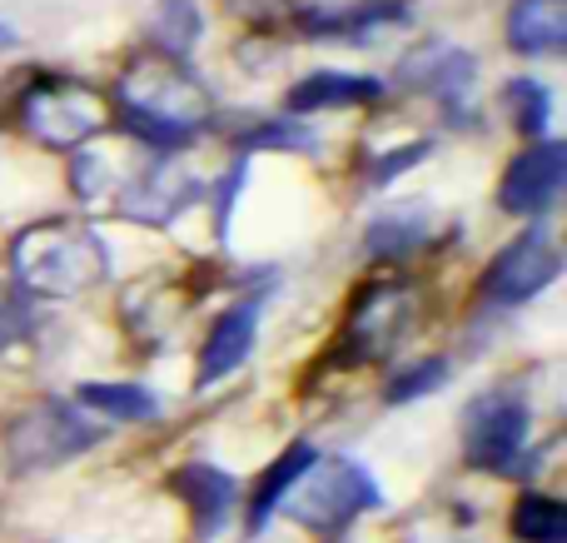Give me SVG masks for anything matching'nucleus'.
Listing matches in <instances>:
<instances>
[{
    "label": "nucleus",
    "mask_w": 567,
    "mask_h": 543,
    "mask_svg": "<svg viewBox=\"0 0 567 543\" xmlns=\"http://www.w3.org/2000/svg\"><path fill=\"white\" fill-rule=\"evenodd\" d=\"M199 30H205V16H199L195 0H159L155 16H150L155 50L169 60H189V50L199 45Z\"/></svg>",
    "instance_id": "nucleus-19"
},
{
    "label": "nucleus",
    "mask_w": 567,
    "mask_h": 543,
    "mask_svg": "<svg viewBox=\"0 0 567 543\" xmlns=\"http://www.w3.org/2000/svg\"><path fill=\"white\" fill-rule=\"evenodd\" d=\"M100 439H105V429L90 424L75 404L40 399V404H30L25 414H16L6 424V464L16 474H45V469L95 449Z\"/></svg>",
    "instance_id": "nucleus-3"
},
{
    "label": "nucleus",
    "mask_w": 567,
    "mask_h": 543,
    "mask_svg": "<svg viewBox=\"0 0 567 543\" xmlns=\"http://www.w3.org/2000/svg\"><path fill=\"white\" fill-rule=\"evenodd\" d=\"M10 45H16V30H10V25H0V50H10Z\"/></svg>",
    "instance_id": "nucleus-26"
},
{
    "label": "nucleus",
    "mask_w": 567,
    "mask_h": 543,
    "mask_svg": "<svg viewBox=\"0 0 567 543\" xmlns=\"http://www.w3.org/2000/svg\"><path fill=\"white\" fill-rule=\"evenodd\" d=\"M503 105H508V115H513V125L523 130L528 140H538L543 130H548V115H553V95H548V85L543 80H533V75H518V80H508V90H503Z\"/></svg>",
    "instance_id": "nucleus-23"
},
{
    "label": "nucleus",
    "mask_w": 567,
    "mask_h": 543,
    "mask_svg": "<svg viewBox=\"0 0 567 543\" xmlns=\"http://www.w3.org/2000/svg\"><path fill=\"white\" fill-rule=\"evenodd\" d=\"M558 275H563V249L553 245L548 229L533 225V229H523L513 245H503L498 255H493L488 275H483V295H488L493 305L513 309V305L538 299Z\"/></svg>",
    "instance_id": "nucleus-7"
},
{
    "label": "nucleus",
    "mask_w": 567,
    "mask_h": 543,
    "mask_svg": "<svg viewBox=\"0 0 567 543\" xmlns=\"http://www.w3.org/2000/svg\"><path fill=\"white\" fill-rule=\"evenodd\" d=\"M429 150H433L429 140H413V145H403V150H389V160H379V165H373V185H389L399 170H413L419 160H429Z\"/></svg>",
    "instance_id": "nucleus-25"
},
{
    "label": "nucleus",
    "mask_w": 567,
    "mask_h": 543,
    "mask_svg": "<svg viewBox=\"0 0 567 543\" xmlns=\"http://www.w3.org/2000/svg\"><path fill=\"white\" fill-rule=\"evenodd\" d=\"M313 459H319V454H313V444H289L275 464L265 469L255 499H249V534H265V524L279 514V504L289 499V489L299 484V474L313 464Z\"/></svg>",
    "instance_id": "nucleus-17"
},
{
    "label": "nucleus",
    "mask_w": 567,
    "mask_h": 543,
    "mask_svg": "<svg viewBox=\"0 0 567 543\" xmlns=\"http://www.w3.org/2000/svg\"><path fill=\"white\" fill-rule=\"evenodd\" d=\"M10 275L30 295L70 299V295H85L90 285H100L110 275V249L95 229L55 219V225L25 229L10 245Z\"/></svg>",
    "instance_id": "nucleus-1"
},
{
    "label": "nucleus",
    "mask_w": 567,
    "mask_h": 543,
    "mask_svg": "<svg viewBox=\"0 0 567 543\" xmlns=\"http://www.w3.org/2000/svg\"><path fill=\"white\" fill-rule=\"evenodd\" d=\"M528 429H533V409L523 395H513V389L478 395L463 409V459L473 469H488V474H518Z\"/></svg>",
    "instance_id": "nucleus-6"
},
{
    "label": "nucleus",
    "mask_w": 567,
    "mask_h": 543,
    "mask_svg": "<svg viewBox=\"0 0 567 543\" xmlns=\"http://www.w3.org/2000/svg\"><path fill=\"white\" fill-rule=\"evenodd\" d=\"M169 494L189 509L199 539H215L219 529L229 524V514H235L239 484H235V474H225L219 464H185L169 474Z\"/></svg>",
    "instance_id": "nucleus-13"
},
{
    "label": "nucleus",
    "mask_w": 567,
    "mask_h": 543,
    "mask_svg": "<svg viewBox=\"0 0 567 543\" xmlns=\"http://www.w3.org/2000/svg\"><path fill=\"white\" fill-rule=\"evenodd\" d=\"M423 235H429L423 209H413V215H379L363 229V249H369L373 259H403L423 245Z\"/></svg>",
    "instance_id": "nucleus-21"
},
{
    "label": "nucleus",
    "mask_w": 567,
    "mask_h": 543,
    "mask_svg": "<svg viewBox=\"0 0 567 543\" xmlns=\"http://www.w3.org/2000/svg\"><path fill=\"white\" fill-rule=\"evenodd\" d=\"M409 6H393V0H363L349 10H313L303 16V35L309 40H379L383 25H403Z\"/></svg>",
    "instance_id": "nucleus-16"
},
{
    "label": "nucleus",
    "mask_w": 567,
    "mask_h": 543,
    "mask_svg": "<svg viewBox=\"0 0 567 543\" xmlns=\"http://www.w3.org/2000/svg\"><path fill=\"white\" fill-rule=\"evenodd\" d=\"M20 125L50 150H80L105 130V100L70 75H40L20 100Z\"/></svg>",
    "instance_id": "nucleus-5"
},
{
    "label": "nucleus",
    "mask_w": 567,
    "mask_h": 543,
    "mask_svg": "<svg viewBox=\"0 0 567 543\" xmlns=\"http://www.w3.org/2000/svg\"><path fill=\"white\" fill-rule=\"evenodd\" d=\"M563 185H567V145L538 140V145H528L523 155H513V165L503 170L498 205L508 209V215L538 219L563 199Z\"/></svg>",
    "instance_id": "nucleus-9"
},
{
    "label": "nucleus",
    "mask_w": 567,
    "mask_h": 543,
    "mask_svg": "<svg viewBox=\"0 0 567 543\" xmlns=\"http://www.w3.org/2000/svg\"><path fill=\"white\" fill-rule=\"evenodd\" d=\"M120 110L169 120V125L195 130L199 135V125H205V115H209V90L189 75L185 60H169V55L155 50V55H140V60L125 65V80H120Z\"/></svg>",
    "instance_id": "nucleus-4"
},
{
    "label": "nucleus",
    "mask_w": 567,
    "mask_h": 543,
    "mask_svg": "<svg viewBox=\"0 0 567 543\" xmlns=\"http://www.w3.org/2000/svg\"><path fill=\"white\" fill-rule=\"evenodd\" d=\"M508 45L518 55H563L567 50V0H513Z\"/></svg>",
    "instance_id": "nucleus-15"
},
{
    "label": "nucleus",
    "mask_w": 567,
    "mask_h": 543,
    "mask_svg": "<svg viewBox=\"0 0 567 543\" xmlns=\"http://www.w3.org/2000/svg\"><path fill=\"white\" fill-rule=\"evenodd\" d=\"M413 319V299L403 285H373L359 295V305L349 309V325H343L339 339V365H369V359H383L393 345L403 339Z\"/></svg>",
    "instance_id": "nucleus-8"
},
{
    "label": "nucleus",
    "mask_w": 567,
    "mask_h": 543,
    "mask_svg": "<svg viewBox=\"0 0 567 543\" xmlns=\"http://www.w3.org/2000/svg\"><path fill=\"white\" fill-rule=\"evenodd\" d=\"M508 524L518 543H567V504L548 494H523Z\"/></svg>",
    "instance_id": "nucleus-20"
},
{
    "label": "nucleus",
    "mask_w": 567,
    "mask_h": 543,
    "mask_svg": "<svg viewBox=\"0 0 567 543\" xmlns=\"http://www.w3.org/2000/svg\"><path fill=\"white\" fill-rule=\"evenodd\" d=\"M75 399L85 409H95V414L120 419V424H150V419H159V399L145 385H80Z\"/></svg>",
    "instance_id": "nucleus-18"
},
{
    "label": "nucleus",
    "mask_w": 567,
    "mask_h": 543,
    "mask_svg": "<svg viewBox=\"0 0 567 543\" xmlns=\"http://www.w3.org/2000/svg\"><path fill=\"white\" fill-rule=\"evenodd\" d=\"M235 145H239V155H255V150H313V130L299 115H279V120L245 130Z\"/></svg>",
    "instance_id": "nucleus-24"
},
{
    "label": "nucleus",
    "mask_w": 567,
    "mask_h": 543,
    "mask_svg": "<svg viewBox=\"0 0 567 543\" xmlns=\"http://www.w3.org/2000/svg\"><path fill=\"white\" fill-rule=\"evenodd\" d=\"M120 195H125L120 209H125L130 219H140V225H169V219H179L199 195H205V185H199L195 175H185L169 155H159L155 165L130 175V185L120 189Z\"/></svg>",
    "instance_id": "nucleus-11"
},
{
    "label": "nucleus",
    "mask_w": 567,
    "mask_h": 543,
    "mask_svg": "<svg viewBox=\"0 0 567 543\" xmlns=\"http://www.w3.org/2000/svg\"><path fill=\"white\" fill-rule=\"evenodd\" d=\"M383 95L379 75H349V70H313L284 95L289 115H313V110H339V105H369Z\"/></svg>",
    "instance_id": "nucleus-14"
},
{
    "label": "nucleus",
    "mask_w": 567,
    "mask_h": 543,
    "mask_svg": "<svg viewBox=\"0 0 567 543\" xmlns=\"http://www.w3.org/2000/svg\"><path fill=\"white\" fill-rule=\"evenodd\" d=\"M473 75H478V60L463 45H449V40H419V45L399 60L403 85L423 90V95H433L449 110H463V100H468V90H473Z\"/></svg>",
    "instance_id": "nucleus-10"
},
{
    "label": "nucleus",
    "mask_w": 567,
    "mask_h": 543,
    "mask_svg": "<svg viewBox=\"0 0 567 543\" xmlns=\"http://www.w3.org/2000/svg\"><path fill=\"white\" fill-rule=\"evenodd\" d=\"M259 315H265V299L249 295L239 299V305H229L225 315L215 319V329H209L205 349H199V389L205 385H219V379H229L239 365L249 359V349H255L259 339Z\"/></svg>",
    "instance_id": "nucleus-12"
},
{
    "label": "nucleus",
    "mask_w": 567,
    "mask_h": 543,
    "mask_svg": "<svg viewBox=\"0 0 567 543\" xmlns=\"http://www.w3.org/2000/svg\"><path fill=\"white\" fill-rule=\"evenodd\" d=\"M279 509H289L293 524L313 529V534H343L359 514L383 509V489L359 459L329 454L303 469L299 484L289 489V499Z\"/></svg>",
    "instance_id": "nucleus-2"
},
{
    "label": "nucleus",
    "mask_w": 567,
    "mask_h": 543,
    "mask_svg": "<svg viewBox=\"0 0 567 543\" xmlns=\"http://www.w3.org/2000/svg\"><path fill=\"white\" fill-rule=\"evenodd\" d=\"M449 375H453V365H449L443 355L413 359V365H403L399 375L383 385V399H389V404H419V399L439 395V389L449 385Z\"/></svg>",
    "instance_id": "nucleus-22"
}]
</instances>
